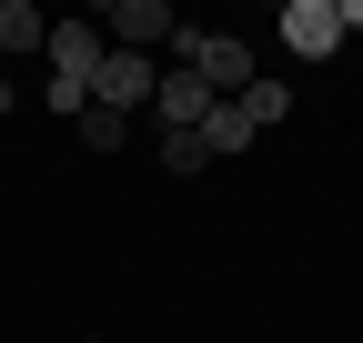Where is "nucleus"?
<instances>
[{
  "label": "nucleus",
  "instance_id": "obj_7",
  "mask_svg": "<svg viewBox=\"0 0 363 343\" xmlns=\"http://www.w3.org/2000/svg\"><path fill=\"white\" fill-rule=\"evenodd\" d=\"M202 142H212V162H233V152L252 142V111H242V101H222V111L202 121Z\"/></svg>",
  "mask_w": 363,
  "mask_h": 343
},
{
  "label": "nucleus",
  "instance_id": "obj_2",
  "mask_svg": "<svg viewBox=\"0 0 363 343\" xmlns=\"http://www.w3.org/2000/svg\"><path fill=\"white\" fill-rule=\"evenodd\" d=\"M152 91H162V61H142V51H101V81H91V101H101V111L131 121Z\"/></svg>",
  "mask_w": 363,
  "mask_h": 343
},
{
  "label": "nucleus",
  "instance_id": "obj_12",
  "mask_svg": "<svg viewBox=\"0 0 363 343\" xmlns=\"http://www.w3.org/2000/svg\"><path fill=\"white\" fill-rule=\"evenodd\" d=\"M0 111H21V81H11V61H0Z\"/></svg>",
  "mask_w": 363,
  "mask_h": 343
},
{
  "label": "nucleus",
  "instance_id": "obj_3",
  "mask_svg": "<svg viewBox=\"0 0 363 343\" xmlns=\"http://www.w3.org/2000/svg\"><path fill=\"white\" fill-rule=\"evenodd\" d=\"M101 51H111V40H101V21H51V51H40V61H51V81L91 91V81H101Z\"/></svg>",
  "mask_w": 363,
  "mask_h": 343
},
{
  "label": "nucleus",
  "instance_id": "obj_8",
  "mask_svg": "<svg viewBox=\"0 0 363 343\" xmlns=\"http://www.w3.org/2000/svg\"><path fill=\"white\" fill-rule=\"evenodd\" d=\"M242 111H252V132H272V121H293V81H252V91H242Z\"/></svg>",
  "mask_w": 363,
  "mask_h": 343
},
{
  "label": "nucleus",
  "instance_id": "obj_1",
  "mask_svg": "<svg viewBox=\"0 0 363 343\" xmlns=\"http://www.w3.org/2000/svg\"><path fill=\"white\" fill-rule=\"evenodd\" d=\"M182 30H192V21H182L172 0H111V11H101V40H111V51H142V61L172 51Z\"/></svg>",
  "mask_w": 363,
  "mask_h": 343
},
{
  "label": "nucleus",
  "instance_id": "obj_13",
  "mask_svg": "<svg viewBox=\"0 0 363 343\" xmlns=\"http://www.w3.org/2000/svg\"><path fill=\"white\" fill-rule=\"evenodd\" d=\"M91 343H101V333H91Z\"/></svg>",
  "mask_w": 363,
  "mask_h": 343
},
{
  "label": "nucleus",
  "instance_id": "obj_11",
  "mask_svg": "<svg viewBox=\"0 0 363 343\" xmlns=\"http://www.w3.org/2000/svg\"><path fill=\"white\" fill-rule=\"evenodd\" d=\"M40 111H71V121H81V111H91V91H71V81H51V71H40Z\"/></svg>",
  "mask_w": 363,
  "mask_h": 343
},
{
  "label": "nucleus",
  "instance_id": "obj_5",
  "mask_svg": "<svg viewBox=\"0 0 363 343\" xmlns=\"http://www.w3.org/2000/svg\"><path fill=\"white\" fill-rule=\"evenodd\" d=\"M152 111H162V132H202V121H212L222 101L202 91L192 71H172V61H162V91H152Z\"/></svg>",
  "mask_w": 363,
  "mask_h": 343
},
{
  "label": "nucleus",
  "instance_id": "obj_4",
  "mask_svg": "<svg viewBox=\"0 0 363 343\" xmlns=\"http://www.w3.org/2000/svg\"><path fill=\"white\" fill-rule=\"evenodd\" d=\"M283 40L303 61H333L343 51V0H283Z\"/></svg>",
  "mask_w": 363,
  "mask_h": 343
},
{
  "label": "nucleus",
  "instance_id": "obj_6",
  "mask_svg": "<svg viewBox=\"0 0 363 343\" xmlns=\"http://www.w3.org/2000/svg\"><path fill=\"white\" fill-rule=\"evenodd\" d=\"M30 51H51V21L30 0H0V61H30Z\"/></svg>",
  "mask_w": 363,
  "mask_h": 343
},
{
  "label": "nucleus",
  "instance_id": "obj_10",
  "mask_svg": "<svg viewBox=\"0 0 363 343\" xmlns=\"http://www.w3.org/2000/svg\"><path fill=\"white\" fill-rule=\"evenodd\" d=\"M202 162H212L202 132H162V172H202Z\"/></svg>",
  "mask_w": 363,
  "mask_h": 343
},
{
  "label": "nucleus",
  "instance_id": "obj_9",
  "mask_svg": "<svg viewBox=\"0 0 363 343\" xmlns=\"http://www.w3.org/2000/svg\"><path fill=\"white\" fill-rule=\"evenodd\" d=\"M71 132H81L91 152H121V142H131V121H121V111H101V101H91V111L71 121Z\"/></svg>",
  "mask_w": 363,
  "mask_h": 343
}]
</instances>
